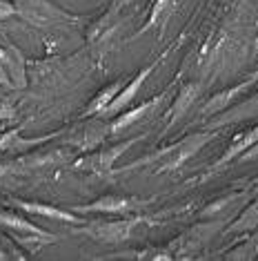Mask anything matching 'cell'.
Masks as SVG:
<instances>
[{
    "mask_svg": "<svg viewBox=\"0 0 258 261\" xmlns=\"http://www.w3.org/2000/svg\"><path fill=\"white\" fill-rule=\"evenodd\" d=\"M149 3H154V0H149Z\"/></svg>",
    "mask_w": 258,
    "mask_h": 261,
    "instance_id": "obj_23",
    "label": "cell"
},
{
    "mask_svg": "<svg viewBox=\"0 0 258 261\" xmlns=\"http://www.w3.org/2000/svg\"><path fill=\"white\" fill-rule=\"evenodd\" d=\"M167 96H169L167 92H160V94H156L154 98H149V100H145L143 105H138V108H132V110L120 112V114L116 116V118H111V123L107 125V132L114 136V134H120L122 129H127L129 125H134V123L147 121V118L154 116L156 112H158V108L165 103Z\"/></svg>",
    "mask_w": 258,
    "mask_h": 261,
    "instance_id": "obj_7",
    "label": "cell"
},
{
    "mask_svg": "<svg viewBox=\"0 0 258 261\" xmlns=\"http://www.w3.org/2000/svg\"><path fill=\"white\" fill-rule=\"evenodd\" d=\"M16 7V16L27 20L34 27H51L58 22H78L76 14L60 9L49 0H11Z\"/></svg>",
    "mask_w": 258,
    "mask_h": 261,
    "instance_id": "obj_3",
    "label": "cell"
},
{
    "mask_svg": "<svg viewBox=\"0 0 258 261\" xmlns=\"http://www.w3.org/2000/svg\"><path fill=\"white\" fill-rule=\"evenodd\" d=\"M258 116V94H254L251 98L243 100V103L234 105L230 110H222L218 114H214V121H207V129H218V127H227L232 123H243L249 118Z\"/></svg>",
    "mask_w": 258,
    "mask_h": 261,
    "instance_id": "obj_10",
    "label": "cell"
},
{
    "mask_svg": "<svg viewBox=\"0 0 258 261\" xmlns=\"http://www.w3.org/2000/svg\"><path fill=\"white\" fill-rule=\"evenodd\" d=\"M16 116V96H7L0 100V121H14Z\"/></svg>",
    "mask_w": 258,
    "mask_h": 261,
    "instance_id": "obj_19",
    "label": "cell"
},
{
    "mask_svg": "<svg viewBox=\"0 0 258 261\" xmlns=\"http://www.w3.org/2000/svg\"><path fill=\"white\" fill-rule=\"evenodd\" d=\"M11 205L20 207L22 212L27 215H40V217H47V219H54V221H62V223H72V225H83L85 219L80 215H76L67 207H56V205H47V203H40V201H22V199H9Z\"/></svg>",
    "mask_w": 258,
    "mask_h": 261,
    "instance_id": "obj_9",
    "label": "cell"
},
{
    "mask_svg": "<svg viewBox=\"0 0 258 261\" xmlns=\"http://www.w3.org/2000/svg\"><path fill=\"white\" fill-rule=\"evenodd\" d=\"M122 87H125V83H122V81H116V83H111V85L105 87V90H101V92L96 94V96L91 98V103L87 105V110H85L83 116H98V114H101V112L111 103V100L116 98V94H118Z\"/></svg>",
    "mask_w": 258,
    "mask_h": 261,
    "instance_id": "obj_14",
    "label": "cell"
},
{
    "mask_svg": "<svg viewBox=\"0 0 258 261\" xmlns=\"http://www.w3.org/2000/svg\"><path fill=\"white\" fill-rule=\"evenodd\" d=\"M258 230V197H254L251 203L243 207V212L238 215V219H234L227 228L230 234H243V232H254Z\"/></svg>",
    "mask_w": 258,
    "mask_h": 261,
    "instance_id": "obj_13",
    "label": "cell"
},
{
    "mask_svg": "<svg viewBox=\"0 0 258 261\" xmlns=\"http://www.w3.org/2000/svg\"><path fill=\"white\" fill-rule=\"evenodd\" d=\"M258 141V125H254V127H247V129H243V132H238V134H234V139H232V143H230V147H227L225 152H222V156L216 161L214 165H209V170L205 172V176L201 181H207V179H212V176L216 174L218 170H222L225 165H230L236 156H240L245 150H249L251 145H254Z\"/></svg>",
    "mask_w": 258,
    "mask_h": 261,
    "instance_id": "obj_8",
    "label": "cell"
},
{
    "mask_svg": "<svg viewBox=\"0 0 258 261\" xmlns=\"http://www.w3.org/2000/svg\"><path fill=\"white\" fill-rule=\"evenodd\" d=\"M254 257H258V232L254 237H249L240 248L225 254V259H247V261L254 259Z\"/></svg>",
    "mask_w": 258,
    "mask_h": 261,
    "instance_id": "obj_17",
    "label": "cell"
},
{
    "mask_svg": "<svg viewBox=\"0 0 258 261\" xmlns=\"http://www.w3.org/2000/svg\"><path fill=\"white\" fill-rule=\"evenodd\" d=\"M163 58H165V56L156 58V61L151 63V65H147V67H143V69H140V72H138L136 76H134L132 81H129V85L122 87V90H120L118 94H116V98L111 100V103H109L107 108H105V110H103L98 116H118L120 112H125V110L129 108V103H132V100L136 98V94L140 92V87H143L145 83H147L149 76L154 74V69L158 67V63H160Z\"/></svg>",
    "mask_w": 258,
    "mask_h": 261,
    "instance_id": "obj_6",
    "label": "cell"
},
{
    "mask_svg": "<svg viewBox=\"0 0 258 261\" xmlns=\"http://www.w3.org/2000/svg\"><path fill=\"white\" fill-rule=\"evenodd\" d=\"M143 139H145V134H138V136H134V139H127V141H122V143H116V145L107 147V150L91 152V154H87V156L78 159L76 163H72V170L87 172V174L107 179L109 174H114V163L118 161V159L129 150V147H134L138 141H143Z\"/></svg>",
    "mask_w": 258,
    "mask_h": 261,
    "instance_id": "obj_4",
    "label": "cell"
},
{
    "mask_svg": "<svg viewBox=\"0 0 258 261\" xmlns=\"http://www.w3.org/2000/svg\"><path fill=\"white\" fill-rule=\"evenodd\" d=\"M201 90H203L201 83H187V85H183V90L178 92V96L172 103V110L167 112V127L176 125L185 116V112L191 108V103L201 96Z\"/></svg>",
    "mask_w": 258,
    "mask_h": 261,
    "instance_id": "obj_12",
    "label": "cell"
},
{
    "mask_svg": "<svg viewBox=\"0 0 258 261\" xmlns=\"http://www.w3.org/2000/svg\"><path fill=\"white\" fill-rule=\"evenodd\" d=\"M143 223H156V219L149 217H140L138 212L136 215H129L125 219H116V221H96L91 225H85L83 228H74V232L78 234H87L93 241H101V243H109V246H116V243L127 241L129 237L134 234V230Z\"/></svg>",
    "mask_w": 258,
    "mask_h": 261,
    "instance_id": "obj_2",
    "label": "cell"
},
{
    "mask_svg": "<svg viewBox=\"0 0 258 261\" xmlns=\"http://www.w3.org/2000/svg\"><path fill=\"white\" fill-rule=\"evenodd\" d=\"M0 228L11 230V232L18 234H29V232H45L43 228L34 225L29 219H25L22 215H16V212H0Z\"/></svg>",
    "mask_w": 258,
    "mask_h": 261,
    "instance_id": "obj_15",
    "label": "cell"
},
{
    "mask_svg": "<svg viewBox=\"0 0 258 261\" xmlns=\"http://www.w3.org/2000/svg\"><path fill=\"white\" fill-rule=\"evenodd\" d=\"M14 239L20 243L22 248H27L29 252H36L38 248L43 246H49V243H56L60 237L58 234H51V232H29V234H18L14 232Z\"/></svg>",
    "mask_w": 258,
    "mask_h": 261,
    "instance_id": "obj_16",
    "label": "cell"
},
{
    "mask_svg": "<svg viewBox=\"0 0 258 261\" xmlns=\"http://www.w3.org/2000/svg\"><path fill=\"white\" fill-rule=\"evenodd\" d=\"M180 3H183V0H154V3H151V9H149L147 22L140 27V32H136V36H134V38L147 34L149 29H160V32H163V29L167 27L169 18L176 14V9L180 7Z\"/></svg>",
    "mask_w": 258,
    "mask_h": 261,
    "instance_id": "obj_11",
    "label": "cell"
},
{
    "mask_svg": "<svg viewBox=\"0 0 258 261\" xmlns=\"http://www.w3.org/2000/svg\"><path fill=\"white\" fill-rule=\"evenodd\" d=\"M214 139H218V129H205V132H196V134H189L185 139L176 141V143L167 145V147H160V150L147 154V156L138 159V161L125 165V168L116 170L114 174H125V172H136V170H143L147 168L151 170L154 174H163V172H176L178 168L189 161L196 152H201L205 145H209Z\"/></svg>",
    "mask_w": 258,
    "mask_h": 261,
    "instance_id": "obj_1",
    "label": "cell"
},
{
    "mask_svg": "<svg viewBox=\"0 0 258 261\" xmlns=\"http://www.w3.org/2000/svg\"><path fill=\"white\" fill-rule=\"evenodd\" d=\"M11 16H16V7H14V3H7V0H0V20L11 18Z\"/></svg>",
    "mask_w": 258,
    "mask_h": 261,
    "instance_id": "obj_20",
    "label": "cell"
},
{
    "mask_svg": "<svg viewBox=\"0 0 258 261\" xmlns=\"http://www.w3.org/2000/svg\"><path fill=\"white\" fill-rule=\"evenodd\" d=\"M254 159H258V141L249 147V150H245L243 154H240L238 161H240V163H245V161H254Z\"/></svg>",
    "mask_w": 258,
    "mask_h": 261,
    "instance_id": "obj_21",
    "label": "cell"
},
{
    "mask_svg": "<svg viewBox=\"0 0 258 261\" xmlns=\"http://www.w3.org/2000/svg\"><path fill=\"white\" fill-rule=\"evenodd\" d=\"M251 194H254V197H258V186H256L254 190H251Z\"/></svg>",
    "mask_w": 258,
    "mask_h": 261,
    "instance_id": "obj_22",
    "label": "cell"
},
{
    "mask_svg": "<svg viewBox=\"0 0 258 261\" xmlns=\"http://www.w3.org/2000/svg\"><path fill=\"white\" fill-rule=\"evenodd\" d=\"M154 199H138V197H120V194H105V197L91 201L85 205H74L69 207L76 215L85 217L91 212H101V215H136V212L145 210L151 205Z\"/></svg>",
    "mask_w": 258,
    "mask_h": 261,
    "instance_id": "obj_5",
    "label": "cell"
},
{
    "mask_svg": "<svg viewBox=\"0 0 258 261\" xmlns=\"http://www.w3.org/2000/svg\"><path fill=\"white\" fill-rule=\"evenodd\" d=\"M20 132H22V125H16V127L7 129L5 134H0V152L9 150V147H14L16 143H18V136H20Z\"/></svg>",
    "mask_w": 258,
    "mask_h": 261,
    "instance_id": "obj_18",
    "label": "cell"
}]
</instances>
